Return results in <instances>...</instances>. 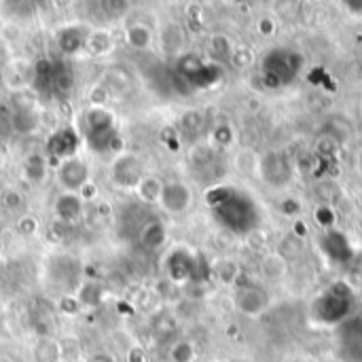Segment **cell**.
Listing matches in <instances>:
<instances>
[{
	"label": "cell",
	"mask_w": 362,
	"mask_h": 362,
	"mask_svg": "<svg viewBox=\"0 0 362 362\" xmlns=\"http://www.w3.org/2000/svg\"><path fill=\"white\" fill-rule=\"evenodd\" d=\"M70 223H64V221H57L55 218V223L49 227V240H53V242H62V240H66L68 235H70Z\"/></svg>",
	"instance_id": "33"
},
{
	"label": "cell",
	"mask_w": 362,
	"mask_h": 362,
	"mask_svg": "<svg viewBox=\"0 0 362 362\" xmlns=\"http://www.w3.org/2000/svg\"><path fill=\"white\" fill-rule=\"evenodd\" d=\"M178 72L180 76L191 85V87H197V89H204V87H212L214 83L221 81L223 76V70L212 64V62H204L202 57L189 53V55H182L180 62H178Z\"/></svg>",
	"instance_id": "4"
},
{
	"label": "cell",
	"mask_w": 362,
	"mask_h": 362,
	"mask_svg": "<svg viewBox=\"0 0 362 362\" xmlns=\"http://www.w3.org/2000/svg\"><path fill=\"white\" fill-rule=\"evenodd\" d=\"M320 248L327 255V259L335 265H348L354 259V248L350 238L339 229H325L320 238Z\"/></svg>",
	"instance_id": "6"
},
{
	"label": "cell",
	"mask_w": 362,
	"mask_h": 362,
	"mask_svg": "<svg viewBox=\"0 0 362 362\" xmlns=\"http://www.w3.org/2000/svg\"><path fill=\"white\" fill-rule=\"evenodd\" d=\"M361 227H362V221H361Z\"/></svg>",
	"instance_id": "46"
},
{
	"label": "cell",
	"mask_w": 362,
	"mask_h": 362,
	"mask_svg": "<svg viewBox=\"0 0 362 362\" xmlns=\"http://www.w3.org/2000/svg\"><path fill=\"white\" fill-rule=\"evenodd\" d=\"M108 98H110V91L102 83H98V85H93L89 89V102H91L93 108H104V104L108 102Z\"/></svg>",
	"instance_id": "30"
},
{
	"label": "cell",
	"mask_w": 362,
	"mask_h": 362,
	"mask_svg": "<svg viewBox=\"0 0 362 362\" xmlns=\"http://www.w3.org/2000/svg\"><path fill=\"white\" fill-rule=\"evenodd\" d=\"M81 144V136L72 127H62L49 138V155L57 157L59 161L74 157L76 148Z\"/></svg>",
	"instance_id": "12"
},
{
	"label": "cell",
	"mask_w": 362,
	"mask_h": 362,
	"mask_svg": "<svg viewBox=\"0 0 362 362\" xmlns=\"http://www.w3.org/2000/svg\"><path fill=\"white\" fill-rule=\"evenodd\" d=\"M155 303H157V295L153 291H140L134 301V308H138L140 312H153Z\"/></svg>",
	"instance_id": "31"
},
{
	"label": "cell",
	"mask_w": 362,
	"mask_h": 362,
	"mask_svg": "<svg viewBox=\"0 0 362 362\" xmlns=\"http://www.w3.org/2000/svg\"><path fill=\"white\" fill-rule=\"evenodd\" d=\"M78 197L83 199V202H89V199H93V197H98V187L89 180L81 191H78Z\"/></svg>",
	"instance_id": "39"
},
{
	"label": "cell",
	"mask_w": 362,
	"mask_h": 362,
	"mask_svg": "<svg viewBox=\"0 0 362 362\" xmlns=\"http://www.w3.org/2000/svg\"><path fill=\"white\" fill-rule=\"evenodd\" d=\"M40 117L36 112V108H15L11 112V127L17 134H32L38 129Z\"/></svg>",
	"instance_id": "15"
},
{
	"label": "cell",
	"mask_w": 362,
	"mask_h": 362,
	"mask_svg": "<svg viewBox=\"0 0 362 362\" xmlns=\"http://www.w3.org/2000/svg\"><path fill=\"white\" fill-rule=\"evenodd\" d=\"M47 172H49L47 157H42V155H38V153L30 155V157L25 159V163H23V174H25V178L32 180V182H42V180L47 178Z\"/></svg>",
	"instance_id": "18"
},
{
	"label": "cell",
	"mask_w": 362,
	"mask_h": 362,
	"mask_svg": "<svg viewBox=\"0 0 362 362\" xmlns=\"http://www.w3.org/2000/svg\"><path fill=\"white\" fill-rule=\"evenodd\" d=\"M76 299H78V303L85 305V308H95V305H100L102 299H104V288H102L100 282L89 280V282H85V284L81 286Z\"/></svg>",
	"instance_id": "21"
},
{
	"label": "cell",
	"mask_w": 362,
	"mask_h": 362,
	"mask_svg": "<svg viewBox=\"0 0 362 362\" xmlns=\"http://www.w3.org/2000/svg\"><path fill=\"white\" fill-rule=\"evenodd\" d=\"M87 362H117V358L110 352H95V354L89 356Z\"/></svg>",
	"instance_id": "41"
},
{
	"label": "cell",
	"mask_w": 362,
	"mask_h": 362,
	"mask_svg": "<svg viewBox=\"0 0 362 362\" xmlns=\"http://www.w3.org/2000/svg\"><path fill=\"white\" fill-rule=\"evenodd\" d=\"M180 127H182L185 134H197V132L204 127V117H202V112H197V110L185 112L182 119H180Z\"/></svg>",
	"instance_id": "27"
},
{
	"label": "cell",
	"mask_w": 362,
	"mask_h": 362,
	"mask_svg": "<svg viewBox=\"0 0 362 362\" xmlns=\"http://www.w3.org/2000/svg\"><path fill=\"white\" fill-rule=\"evenodd\" d=\"M125 38H127V45L134 47V49H146L153 40V32L148 30V25H142V23H134L127 28L125 32Z\"/></svg>",
	"instance_id": "23"
},
{
	"label": "cell",
	"mask_w": 362,
	"mask_h": 362,
	"mask_svg": "<svg viewBox=\"0 0 362 362\" xmlns=\"http://www.w3.org/2000/svg\"><path fill=\"white\" fill-rule=\"evenodd\" d=\"M104 78H106V89L112 87L117 91H125L132 87V74L123 66H110L104 72Z\"/></svg>",
	"instance_id": "22"
},
{
	"label": "cell",
	"mask_w": 362,
	"mask_h": 362,
	"mask_svg": "<svg viewBox=\"0 0 362 362\" xmlns=\"http://www.w3.org/2000/svg\"><path fill=\"white\" fill-rule=\"evenodd\" d=\"M91 55H102L106 51L112 49V38L106 30H93V32H87V38H85V47Z\"/></svg>",
	"instance_id": "19"
},
{
	"label": "cell",
	"mask_w": 362,
	"mask_h": 362,
	"mask_svg": "<svg viewBox=\"0 0 362 362\" xmlns=\"http://www.w3.org/2000/svg\"><path fill=\"white\" fill-rule=\"evenodd\" d=\"M106 148H110V151L119 153V151L123 148V138H121L119 134H112V136L108 138V142H106Z\"/></svg>",
	"instance_id": "40"
},
{
	"label": "cell",
	"mask_w": 362,
	"mask_h": 362,
	"mask_svg": "<svg viewBox=\"0 0 362 362\" xmlns=\"http://www.w3.org/2000/svg\"><path fill=\"white\" fill-rule=\"evenodd\" d=\"M344 6H346L352 15H362V0H350V2H344Z\"/></svg>",
	"instance_id": "42"
},
{
	"label": "cell",
	"mask_w": 362,
	"mask_h": 362,
	"mask_svg": "<svg viewBox=\"0 0 362 362\" xmlns=\"http://www.w3.org/2000/svg\"><path fill=\"white\" fill-rule=\"evenodd\" d=\"M206 204L212 210L216 223L233 235H250L263 221L255 197L231 185H216L208 189Z\"/></svg>",
	"instance_id": "1"
},
{
	"label": "cell",
	"mask_w": 362,
	"mask_h": 362,
	"mask_svg": "<svg viewBox=\"0 0 362 362\" xmlns=\"http://www.w3.org/2000/svg\"><path fill=\"white\" fill-rule=\"evenodd\" d=\"M303 55L295 49H288V47H278V49H272L263 62H261V76H263V83L269 87V89H282V87H288L303 70Z\"/></svg>",
	"instance_id": "3"
},
{
	"label": "cell",
	"mask_w": 362,
	"mask_h": 362,
	"mask_svg": "<svg viewBox=\"0 0 362 362\" xmlns=\"http://www.w3.org/2000/svg\"><path fill=\"white\" fill-rule=\"evenodd\" d=\"M32 327H34V333H36L40 339H51L53 325H51V320H49V318H45V316H34Z\"/></svg>",
	"instance_id": "32"
},
{
	"label": "cell",
	"mask_w": 362,
	"mask_h": 362,
	"mask_svg": "<svg viewBox=\"0 0 362 362\" xmlns=\"http://www.w3.org/2000/svg\"><path fill=\"white\" fill-rule=\"evenodd\" d=\"M231 40L225 36V34H214L210 38V53L216 57V59H227L231 55Z\"/></svg>",
	"instance_id": "26"
},
{
	"label": "cell",
	"mask_w": 362,
	"mask_h": 362,
	"mask_svg": "<svg viewBox=\"0 0 362 362\" xmlns=\"http://www.w3.org/2000/svg\"><path fill=\"white\" fill-rule=\"evenodd\" d=\"M81 310H83V305L78 303L76 297H64V299L59 301V312H64V314H68V316L78 314Z\"/></svg>",
	"instance_id": "37"
},
{
	"label": "cell",
	"mask_w": 362,
	"mask_h": 362,
	"mask_svg": "<svg viewBox=\"0 0 362 362\" xmlns=\"http://www.w3.org/2000/svg\"><path fill=\"white\" fill-rule=\"evenodd\" d=\"M161 189H163V182H161L159 178H155V176H144L136 191H138V195H140L142 202L155 204V202H159V197H161Z\"/></svg>",
	"instance_id": "24"
},
{
	"label": "cell",
	"mask_w": 362,
	"mask_h": 362,
	"mask_svg": "<svg viewBox=\"0 0 362 362\" xmlns=\"http://www.w3.org/2000/svg\"><path fill=\"white\" fill-rule=\"evenodd\" d=\"M34 362H62L59 344L53 339H38L32 350Z\"/></svg>",
	"instance_id": "20"
},
{
	"label": "cell",
	"mask_w": 362,
	"mask_h": 362,
	"mask_svg": "<svg viewBox=\"0 0 362 362\" xmlns=\"http://www.w3.org/2000/svg\"><path fill=\"white\" fill-rule=\"evenodd\" d=\"M191 189L185 185V182H178V180H170V182H163V189H161V206L165 212L170 214H182L189 206H191Z\"/></svg>",
	"instance_id": "9"
},
{
	"label": "cell",
	"mask_w": 362,
	"mask_h": 362,
	"mask_svg": "<svg viewBox=\"0 0 362 362\" xmlns=\"http://www.w3.org/2000/svg\"><path fill=\"white\" fill-rule=\"evenodd\" d=\"M153 329H155V333H159V335H170L172 329H174L172 318H170L168 314H159V316L153 320Z\"/></svg>",
	"instance_id": "36"
},
{
	"label": "cell",
	"mask_w": 362,
	"mask_h": 362,
	"mask_svg": "<svg viewBox=\"0 0 362 362\" xmlns=\"http://www.w3.org/2000/svg\"><path fill=\"white\" fill-rule=\"evenodd\" d=\"M83 206H85V202L76 193H64V195H59L55 199L53 212H55L57 221H64V223H70L72 225L76 218H81Z\"/></svg>",
	"instance_id": "14"
},
{
	"label": "cell",
	"mask_w": 362,
	"mask_h": 362,
	"mask_svg": "<svg viewBox=\"0 0 362 362\" xmlns=\"http://www.w3.org/2000/svg\"><path fill=\"white\" fill-rule=\"evenodd\" d=\"M2 165H4V155H2V151H0V170H2Z\"/></svg>",
	"instance_id": "44"
},
{
	"label": "cell",
	"mask_w": 362,
	"mask_h": 362,
	"mask_svg": "<svg viewBox=\"0 0 362 362\" xmlns=\"http://www.w3.org/2000/svg\"><path fill=\"white\" fill-rule=\"evenodd\" d=\"M261 174L265 176V180L269 185H286L293 176V168L291 163L284 159V155L280 153H269L263 161H261Z\"/></svg>",
	"instance_id": "13"
},
{
	"label": "cell",
	"mask_w": 362,
	"mask_h": 362,
	"mask_svg": "<svg viewBox=\"0 0 362 362\" xmlns=\"http://www.w3.org/2000/svg\"><path fill=\"white\" fill-rule=\"evenodd\" d=\"M212 140L218 144V146H229L233 142V129L231 125H218L214 132H212Z\"/></svg>",
	"instance_id": "34"
},
{
	"label": "cell",
	"mask_w": 362,
	"mask_h": 362,
	"mask_svg": "<svg viewBox=\"0 0 362 362\" xmlns=\"http://www.w3.org/2000/svg\"><path fill=\"white\" fill-rule=\"evenodd\" d=\"M144 178V165L142 161L132 155V153H123L115 159L112 163V180L123 187V189H138V185Z\"/></svg>",
	"instance_id": "7"
},
{
	"label": "cell",
	"mask_w": 362,
	"mask_h": 362,
	"mask_svg": "<svg viewBox=\"0 0 362 362\" xmlns=\"http://www.w3.org/2000/svg\"><path fill=\"white\" fill-rule=\"evenodd\" d=\"M2 204L8 212H17V208L21 206V195L15 189H8L2 193Z\"/></svg>",
	"instance_id": "35"
},
{
	"label": "cell",
	"mask_w": 362,
	"mask_h": 362,
	"mask_svg": "<svg viewBox=\"0 0 362 362\" xmlns=\"http://www.w3.org/2000/svg\"><path fill=\"white\" fill-rule=\"evenodd\" d=\"M85 38H87V32H83V28L70 25V28H64L57 34V45H59V49L64 53L72 55V53H76L78 49L85 47Z\"/></svg>",
	"instance_id": "16"
},
{
	"label": "cell",
	"mask_w": 362,
	"mask_h": 362,
	"mask_svg": "<svg viewBox=\"0 0 362 362\" xmlns=\"http://www.w3.org/2000/svg\"><path fill=\"white\" fill-rule=\"evenodd\" d=\"M62 362H83V361H62Z\"/></svg>",
	"instance_id": "45"
},
{
	"label": "cell",
	"mask_w": 362,
	"mask_h": 362,
	"mask_svg": "<svg viewBox=\"0 0 362 362\" xmlns=\"http://www.w3.org/2000/svg\"><path fill=\"white\" fill-rule=\"evenodd\" d=\"M57 180L66 189V193H76L89 182V168L78 157L64 159L57 168Z\"/></svg>",
	"instance_id": "8"
},
{
	"label": "cell",
	"mask_w": 362,
	"mask_h": 362,
	"mask_svg": "<svg viewBox=\"0 0 362 362\" xmlns=\"http://www.w3.org/2000/svg\"><path fill=\"white\" fill-rule=\"evenodd\" d=\"M269 297L265 293V288H261L259 284H246L240 288L238 297H235V305L244 316H261L267 310Z\"/></svg>",
	"instance_id": "10"
},
{
	"label": "cell",
	"mask_w": 362,
	"mask_h": 362,
	"mask_svg": "<svg viewBox=\"0 0 362 362\" xmlns=\"http://www.w3.org/2000/svg\"><path fill=\"white\" fill-rule=\"evenodd\" d=\"M316 218H318V223L325 227V229H331V225H333V210L329 208V206H322L320 210H318V214H316Z\"/></svg>",
	"instance_id": "38"
},
{
	"label": "cell",
	"mask_w": 362,
	"mask_h": 362,
	"mask_svg": "<svg viewBox=\"0 0 362 362\" xmlns=\"http://www.w3.org/2000/svg\"><path fill=\"white\" fill-rule=\"evenodd\" d=\"M168 361L170 362H193L195 361V348H193V344H191V341H187V339H180V341H176V344L170 348V352H168Z\"/></svg>",
	"instance_id": "25"
},
{
	"label": "cell",
	"mask_w": 362,
	"mask_h": 362,
	"mask_svg": "<svg viewBox=\"0 0 362 362\" xmlns=\"http://www.w3.org/2000/svg\"><path fill=\"white\" fill-rule=\"evenodd\" d=\"M168 269H170V282L182 284L187 280L197 278V259L187 250H176L168 259Z\"/></svg>",
	"instance_id": "11"
},
{
	"label": "cell",
	"mask_w": 362,
	"mask_h": 362,
	"mask_svg": "<svg viewBox=\"0 0 362 362\" xmlns=\"http://www.w3.org/2000/svg\"><path fill=\"white\" fill-rule=\"evenodd\" d=\"M165 240H168V233H165V225L161 221H151L140 231V244L144 248H151V250L161 248L165 244Z\"/></svg>",
	"instance_id": "17"
},
{
	"label": "cell",
	"mask_w": 362,
	"mask_h": 362,
	"mask_svg": "<svg viewBox=\"0 0 362 362\" xmlns=\"http://www.w3.org/2000/svg\"><path fill=\"white\" fill-rule=\"evenodd\" d=\"M127 362H146L144 352H142L140 348H134V350L129 352V356H127Z\"/></svg>",
	"instance_id": "43"
},
{
	"label": "cell",
	"mask_w": 362,
	"mask_h": 362,
	"mask_svg": "<svg viewBox=\"0 0 362 362\" xmlns=\"http://www.w3.org/2000/svg\"><path fill=\"white\" fill-rule=\"evenodd\" d=\"M62 361H81V341L76 337H66L59 344Z\"/></svg>",
	"instance_id": "28"
},
{
	"label": "cell",
	"mask_w": 362,
	"mask_h": 362,
	"mask_svg": "<svg viewBox=\"0 0 362 362\" xmlns=\"http://www.w3.org/2000/svg\"><path fill=\"white\" fill-rule=\"evenodd\" d=\"M15 229H17V233H19V235L30 238V235H34V233L38 231V218H36V216H32V214H23V216H19V218H17Z\"/></svg>",
	"instance_id": "29"
},
{
	"label": "cell",
	"mask_w": 362,
	"mask_h": 362,
	"mask_svg": "<svg viewBox=\"0 0 362 362\" xmlns=\"http://www.w3.org/2000/svg\"><path fill=\"white\" fill-rule=\"evenodd\" d=\"M337 346L346 362H362V314L350 316L339 325Z\"/></svg>",
	"instance_id": "5"
},
{
	"label": "cell",
	"mask_w": 362,
	"mask_h": 362,
	"mask_svg": "<svg viewBox=\"0 0 362 362\" xmlns=\"http://www.w3.org/2000/svg\"><path fill=\"white\" fill-rule=\"evenodd\" d=\"M352 308H354V295L352 291L337 282L333 286H329L327 291H322L310 308V314L314 318V322L322 325V327H339L341 322H346L352 316Z\"/></svg>",
	"instance_id": "2"
}]
</instances>
